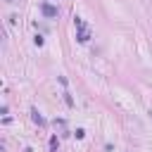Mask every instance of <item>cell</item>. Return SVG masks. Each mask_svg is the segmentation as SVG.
Listing matches in <instances>:
<instances>
[{"instance_id":"cell-1","label":"cell","mask_w":152,"mask_h":152,"mask_svg":"<svg viewBox=\"0 0 152 152\" xmlns=\"http://www.w3.org/2000/svg\"><path fill=\"white\" fill-rule=\"evenodd\" d=\"M40 10L45 17H57V7H52V5H40Z\"/></svg>"}]
</instances>
